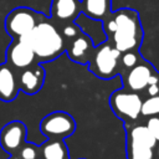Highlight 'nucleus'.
<instances>
[{"mask_svg": "<svg viewBox=\"0 0 159 159\" xmlns=\"http://www.w3.org/2000/svg\"><path fill=\"white\" fill-rule=\"evenodd\" d=\"M21 39L31 46L40 63L56 60L66 50V42L58 25L47 16Z\"/></svg>", "mask_w": 159, "mask_h": 159, "instance_id": "obj_2", "label": "nucleus"}, {"mask_svg": "<svg viewBox=\"0 0 159 159\" xmlns=\"http://www.w3.org/2000/svg\"><path fill=\"white\" fill-rule=\"evenodd\" d=\"M155 71H157L155 67L150 62L142 58V61L139 63H137L134 67L120 73L123 88L133 91V92L143 93L145 87L148 86L150 76Z\"/></svg>", "mask_w": 159, "mask_h": 159, "instance_id": "obj_9", "label": "nucleus"}, {"mask_svg": "<svg viewBox=\"0 0 159 159\" xmlns=\"http://www.w3.org/2000/svg\"><path fill=\"white\" fill-rule=\"evenodd\" d=\"M93 50H94V43L92 39L82 31L80 35H77L75 39H72L66 43L65 52L67 53L71 61L80 65H88Z\"/></svg>", "mask_w": 159, "mask_h": 159, "instance_id": "obj_12", "label": "nucleus"}, {"mask_svg": "<svg viewBox=\"0 0 159 159\" xmlns=\"http://www.w3.org/2000/svg\"><path fill=\"white\" fill-rule=\"evenodd\" d=\"M60 30H61V34L65 39V42L67 43L68 41H71L72 39H75L77 35H80L82 32V29L73 22H67V24H63V25H60L58 26Z\"/></svg>", "mask_w": 159, "mask_h": 159, "instance_id": "obj_20", "label": "nucleus"}, {"mask_svg": "<svg viewBox=\"0 0 159 159\" xmlns=\"http://www.w3.org/2000/svg\"><path fill=\"white\" fill-rule=\"evenodd\" d=\"M82 14L81 0H52L50 9V19L60 25L73 22Z\"/></svg>", "mask_w": 159, "mask_h": 159, "instance_id": "obj_13", "label": "nucleus"}, {"mask_svg": "<svg viewBox=\"0 0 159 159\" xmlns=\"http://www.w3.org/2000/svg\"><path fill=\"white\" fill-rule=\"evenodd\" d=\"M143 93H145V97H152V96L159 94V72L158 71H155L150 76L148 86L145 87Z\"/></svg>", "mask_w": 159, "mask_h": 159, "instance_id": "obj_21", "label": "nucleus"}, {"mask_svg": "<svg viewBox=\"0 0 159 159\" xmlns=\"http://www.w3.org/2000/svg\"><path fill=\"white\" fill-rule=\"evenodd\" d=\"M46 15L41 11L27 6H19L12 9L5 17V31L11 39H21L27 35Z\"/></svg>", "mask_w": 159, "mask_h": 159, "instance_id": "obj_5", "label": "nucleus"}, {"mask_svg": "<svg viewBox=\"0 0 159 159\" xmlns=\"http://www.w3.org/2000/svg\"><path fill=\"white\" fill-rule=\"evenodd\" d=\"M40 159H70L63 139H47L40 145Z\"/></svg>", "mask_w": 159, "mask_h": 159, "instance_id": "obj_16", "label": "nucleus"}, {"mask_svg": "<svg viewBox=\"0 0 159 159\" xmlns=\"http://www.w3.org/2000/svg\"><path fill=\"white\" fill-rule=\"evenodd\" d=\"M81 7L87 17L103 21L112 11V0H81Z\"/></svg>", "mask_w": 159, "mask_h": 159, "instance_id": "obj_15", "label": "nucleus"}, {"mask_svg": "<svg viewBox=\"0 0 159 159\" xmlns=\"http://www.w3.org/2000/svg\"><path fill=\"white\" fill-rule=\"evenodd\" d=\"M45 68L40 62L34 63L17 72L19 88L25 94L32 96L40 92L45 83Z\"/></svg>", "mask_w": 159, "mask_h": 159, "instance_id": "obj_11", "label": "nucleus"}, {"mask_svg": "<svg viewBox=\"0 0 159 159\" xmlns=\"http://www.w3.org/2000/svg\"><path fill=\"white\" fill-rule=\"evenodd\" d=\"M144 124L152 133V135L155 138L157 142H159V116H152L145 118Z\"/></svg>", "mask_w": 159, "mask_h": 159, "instance_id": "obj_22", "label": "nucleus"}, {"mask_svg": "<svg viewBox=\"0 0 159 159\" xmlns=\"http://www.w3.org/2000/svg\"><path fill=\"white\" fill-rule=\"evenodd\" d=\"M125 155L127 159H155V138L147 125L139 120L125 123Z\"/></svg>", "mask_w": 159, "mask_h": 159, "instance_id": "obj_3", "label": "nucleus"}, {"mask_svg": "<svg viewBox=\"0 0 159 159\" xmlns=\"http://www.w3.org/2000/svg\"><path fill=\"white\" fill-rule=\"evenodd\" d=\"M20 92L17 71L6 62L0 65V101L12 102Z\"/></svg>", "mask_w": 159, "mask_h": 159, "instance_id": "obj_14", "label": "nucleus"}, {"mask_svg": "<svg viewBox=\"0 0 159 159\" xmlns=\"http://www.w3.org/2000/svg\"><path fill=\"white\" fill-rule=\"evenodd\" d=\"M9 159H20V158L17 157V154H14V155H10Z\"/></svg>", "mask_w": 159, "mask_h": 159, "instance_id": "obj_24", "label": "nucleus"}, {"mask_svg": "<svg viewBox=\"0 0 159 159\" xmlns=\"http://www.w3.org/2000/svg\"><path fill=\"white\" fill-rule=\"evenodd\" d=\"M40 130L47 139H65L76 130V120L67 112L55 111L41 119Z\"/></svg>", "mask_w": 159, "mask_h": 159, "instance_id": "obj_7", "label": "nucleus"}, {"mask_svg": "<svg viewBox=\"0 0 159 159\" xmlns=\"http://www.w3.org/2000/svg\"><path fill=\"white\" fill-rule=\"evenodd\" d=\"M107 40L120 52L139 50L144 31L139 12L130 7H120L102 21Z\"/></svg>", "mask_w": 159, "mask_h": 159, "instance_id": "obj_1", "label": "nucleus"}, {"mask_svg": "<svg viewBox=\"0 0 159 159\" xmlns=\"http://www.w3.org/2000/svg\"><path fill=\"white\" fill-rule=\"evenodd\" d=\"M20 159H40V145L25 142V144L17 152Z\"/></svg>", "mask_w": 159, "mask_h": 159, "instance_id": "obj_19", "label": "nucleus"}, {"mask_svg": "<svg viewBox=\"0 0 159 159\" xmlns=\"http://www.w3.org/2000/svg\"><path fill=\"white\" fill-rule=\"evenodd\" d=\"M154 153H155V159H159V142L157 143V145L154 148Z\"/></svg>", "mask_w": 159, "mask_h": 159, "instance_id": "obj_23", "label": "nucleus"}, {"mask_svg": "<svg viewBox=\"0 0 159 159\" xmlns=\"http://www.w3.org/2000/svg\"><path fill=\"white\" fill-rule=\"evenodd\" d=\"M26 125L21 120H10L0 129V147L9 155L17 154L26 142Z\"/></svg>", "mask_w": 159, "mask_h": 159, "instance_id": "obj_10", "label": "nucleus"}, {"mask_svg": "<svg viewBox=\"0 0 159 159\" xmlns=\"http://www.w3.org/2000/svg\"><path fill=\"white\" fill-rule=\"evenodd\" d=\"M142 55L139 50H130L120 53V60H119V66H120V73L134 67L137 63L142 61ZM119 73V75H120Z\"/></svg>", "mask_w": 159, "mask_h": 159, "instance_id": "obj_17", "label": "nucleus"}, {"mask_svg": "<svg viewBox=\"0 0 159 159\" xmlns=\"http://www.w3.org/2000/svg\"><path fill=\"white\" fill-rule=\"evenodd\" d=\"M120 51L108 40L94 46L92 57L88 62V71L101 80H111L120 73Z\"/></svg>", "mask_w": 159, "mask_h": 159, "instance_id": "obj_4", "label": "nucleus"}, {"mask_svg": "<svg viewBox=\"0 0 159 159\" xmlns=\"http://www.w3.org/2000/svg\"><path fill=\"white\" fill-rule=\"evenodd\" d=\"M143 97L142 93L133 92L125 88L114 91L109 97L112 112L125 123L139 120Z\"/></svg>", "mask_w": 159, "mask_h": 159, "instance_id": "obj_6", "label": "nucleus"}, {"mask_svg": "<svg viewBox=\"0 0 159 159\" xmlns=\"http://www.w3.org/2000/svg\"><path fill=\"white\" fill-rule=\"evenodd\" d=\"M5 58V62L17 72L34 63H37L34 50L24 39H12L6 48Z\"/></svg>", "mask_w": 159, "mask_h": 159, "instance_id": "obj_8", "label": "nucleus"}, {"mask_svg": "<svg viewBox=\"0 0 159 159\" xmlns=\"http://www.w3.org/2000/svg\"><path fill=\"white\" fill-rule=\"evenodd\" d=\"M152 116H159V94L143 98L140 117L148 118Z\"/></svg>", "mask_w": 159, "mask_h": 159, "instance_id": "obj_18", "label": "nucleus"}]
</instances>
